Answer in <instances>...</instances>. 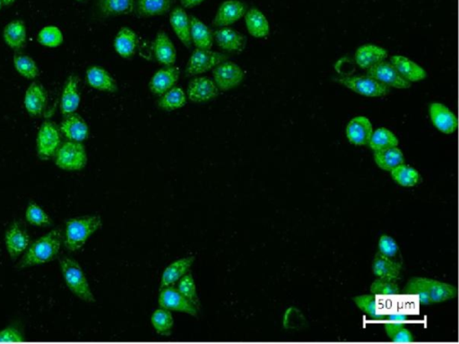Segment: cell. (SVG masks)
<instances>
[{
  "label": "cell",
  "mask_w": 459,
  "mask_h": 344,
  "mask_svg": "<svg viewBox=\"0 0 459 344\" xmlns=\"http://www.w3.org/2000/svg\"><path fill=\"white\" fill-rule=\"evenodd\" d=\"M23 335L14 328H8L0 332V343H22Z\"/></svg>",
  "instance_id": "49"
},
{
  "label": "cell",
  "mask_w": 459,
  "mask_h": 344,
  "mask_svg": "<svg viewBox=\"0 0 459 344\" xmlns=\"http://www.w3.org/2000/svg\"><path fill=\"white\" fill-rule=\"evenodd\" d=\"M391 176L397 184L405 187L416 186L421 179L419 172L414 168L405 165V163L400 164L391 170Z\"/></svg>",
  "instance_id": "38"
},
{
  "label": "cell",
  "mask_w": 459,
  "mask_h": 344,
  "mask_svg": "<svg viewBox=\"0 0 459 344\" xmlns=\"http://www.w3.org/2000/svg\"><path fill=\"white\" fill-rule=\"evenodd\" d=\"M60 266L64 280L69 290L85 301H96L80 264L71 258L64 257L60 260Z\"/></svg>",
  "instance_id": "3"
},
{
  "label": "cell",
  "mask_w": 459,
  "mask_h": 344,
  "mask_svg": "<svg viewBox=\"0 0 459 344\" xmlns=\"http://www.w3.org/2000/svg\"><path fill=\"white\" fill-rule=\"evenodd\" d=\"M151 323L157 333L164 336H169L175 326V319L172 313L164 308L155 311L151 317Z\"/></svg>",
  "instance_id": "39"
},
{
  "label": "cell",
  "mask_w": 459,
  "mask_h": 344,
  "mask_svg": "<svg viewBox=\"0 0 459 344\" xmlns=\"http://www.w3.org/2000/svg\"><path fill=\"white\" fill-rule=\"evenodd\" d=\"M214 42L226 52H241L245 49L246 38L231 27L219 28L213 32Z\"/></svg>",
  "instance_id": "16"
},
{
  "label": "cell",
  "mask_w": 459,
  "mask_h": 344,
  "mask_svg": "<svg viewBox=\"0 0 459 344\" xmlns=\"http://www.w3.org/2000/svg\"><path fill=\"white\" fill-rule=\"evenodd\" d=\"M76 1H78V2H84V0H76Z\"/></svg>",
  "instance_id": "54"
},
{
  "label": "cell",
  "mask_w": 459,
  "mask_h": 344,
  "mask_svg": "<svg viewBox=\"0 0 459 344\" xmlns=\"http://www.w3.org/2000/svg\"><path fill=\"white\" fill-rule=\"evenodd\" d=\"M244 19L247 30L251 36L257 39H263L269 36L270 32L269 20L257 8H251L247 10Z\"/></svg>",
  "instance_id": "26"
},
{
  "label": "cell",
  "mask_w": 459,
  "mask_h": 344,
  "mask_svg": "<svg viewBox=\"0 0 459 344\" xmlns=\"http://www.w3.org/2000/svg\"><path fill=\"white\" fill-rule=\"evenodd\" d=\"M195 262V257H188L181 258L173 262L164 270L161 275V289L164 287L172 286L178 282L184 275H186Z\"/></svg>",
  "instance_id": "27"
},
{
  "label": "cell",
  "mask_w": 459,
  "mask_h": 344,
  "mask_svg": "<svg viewBox=\"0 0 459 344\" xmlns=\"http://www.w3.org/2000/svg\"><path fill=\"white\" fill-rule=\"evenodd\" d=\"M379 254L393 260L399 254V248L396 241L393 238L388 236V235H383L379 241Z\"/></svg>",
  "instance_id": "48"
},
{
  "label": "cell",
  "mask_w": 459,
  "mask_h": 344,
  "mask_svg": "<svg viewBox=\"0 0 459 344\" xmlns=\"http://www.w3.org/2000/svg\"><path fill=\"white\" fill-rule=\"evenodd\" d=\"M374 161L381 170L391 172L396 167L405 163L404 154L399 147H391L374 152Z\"/></svg>",
  "instance_id": "34"
},
{
  "label": "cell",
  "mask_w": 459,
  "mask_h": 344,
  "mask_svg": "<svg viewBox=\"0 0 459 344\" xmlns=\"http://www.w3.org/2000/svg\"><path fill=\"white\" fill-rule=\"evenodd\" d=\"M190 37L196 49H212L214 45L213 32L205 23L196 16H190Z\"/></svg>",
  "instance_id": "28"
},
{
  "label": "cell",
  "mask_w": 459,
  "mask_h": 344,
  "mask_svg": "<svg viewBox=\"0 0 459 344\" xmlns=\"http://www.w3.org/2000/svg\"><path fill=\"white\" fill-rule=\"evenodd\" d=\"M388 51L374 44L361 46L355 52V62L361 69H369L375 65L386 60Z\"/></svg>",
  "instance_id": "22"
},
{
  "label": "cell",
  "mask_w": 459,
  "mask_h": 344,
  "mask_svg": "<svg viewBox=\"0 0 459 344\" xmlns=\"http://www.w3.org/2000/svg\"><path fill=\"white\" fill-rule=\"evenodd\" d=\"M219 92L213 79L208 76H197L188 83L186 95L194 104H204L216 99Z\"/></svg>",
  "instance_id": "9"
},
{
  "label": "cell",
  "mask_w": 459,
  "mask_h": 344,
  "mask_svg": "<svg viewBox=\"0 0 459 344\" xmlns=\"http://www.w3.org/2000/svg\"><path fill=\"white\" fill-rule=\"evenodd\" d=\"M26 220L29 223L35 226H47L51 225L48 214L39 205L31 203L26 210Z\"/></svg>",
  "instance_id": "47"
},
{
  "label": "cell",
  "mask_w": 459,
  "mask_h": 344,
  "mask_svg": "<svg viewBox=\"0 0 459 344\" xmlns=\"http://www.w3.org/2000/svg\"><path fill=\"white\" fill-rule=\"evenodd\" d=\"M63 241L60 229H55L35 241L20 262L19 268L37 266L55 260L60 251Z\"/></svg>",
  "instance_id": "1"
},
{
  "label": "cell",
  "mask_w": 459,
  "mask_h": 344,
  "mask_svg": "<svg viewBox=\"0 0 459 344\" xmlns=\"http://www.w3.org/2000/svg\"><path fill=\"white\" fill-rule=\"evenodd\" d=\"M173 0H137L136 8L138 17L148 19L164 16L170 10Z\"/></svg>",
  "instance_id": "30"
},
{
  "label": "cell",
  "mask_w": 459,
  "mask_h": 344,
  "mask_svg": "<svg viewBox=\"0 0 459 344\" xmlns=\"http://www.w3.org/2000/svg\"><path fill=\"white\" fill-rule=\"evenodd\" d=\"M87 164V150L80 142L64 143L56 152V165L65 170H81Z\"/></svg>",
  "instance_id": "4"
},
{
  "label": "cell",
  "mask_w": 459,
  "mask_h": 344,
  "mask_svg": "<svg viewBox=\"0 0 459 344\" xmlns=\"http://www.w3.org/2000/svg\"><path fill=\"white\" fill-rule=\"evenodd\" d=\"M372 271L377 277L396 281L401 271V264L379 253L373 261Z\"/></svg>",
  "instance_id": "31"
},
{
  "label": "cell",
  "mask_w": 459,
  "mask_h": 344,
  "mask_svg": "<svg viewBox=\"0 0 459 344\" xmlns=\"http://www.w3.org/2000/svg\"><path fill=\"white\" fill-rule=\"evenodd\" d=\"M213 80L219 91L227 92L235 89L243 83L245 78V73L239 65L232 61L225 60L217 65L213 70Z\"/></svg>",
  "instance_id": "7"
},
{
  "label": "cell",
  "mask_w": 459,
  "mask_h": 344,
  "mask_svg": "<svg viewBox=\"0 0 459 344\" xmlns=\"http://www.w3.org/2000/svg\"><path fill=\"white\" fill-rule=\"evenodd\" d=\"M388 321L394 323H405L408 320V316L405 313L395 312L386 316Z\"/></svg>",
  "instance_id": "50"
},
{
  "label": "cell",
  "mask_w": 459,
  "mask_h": 344,
  "mask_svg": "<svg viewBox=\"0 0 459 344\" xmlns=\"http://www.w3.org/2000/svg\"><path fill=\"white\" fill-rule=\"evenodd\" d=\"M37 154L41 160H48L56 154L60 146V136L58 126L51 122H45L38 132Z\"/></svg>",
  "instance_id": "8"
},
{
  "label": "cell",
  "mask_w": 459,
  "mask_h": 344,
  "mask_svg": "<svg viewBox=\"0 0 459 344\" xmlns=\"http://www.w3.org/2000/svg\"><path fill=\"white\" fill-rule=\"evenodd\" d=\"M14 65L16 71L26 79H34L39 76V69L36 62L29 56L16 54L14 56Z\"/></svg>",
  "instance_id": "41"
},
{
  "label": "cell",
  "mask_w": 459,
  "mask_h": 344,
  "mask_svg": "<svg viewBox=\"0 0 459 344\" xmlns=\"http://www.w3.org/2000/svg\"><path fill=\"white\" fill-rule=\"evenodd\" d=\"M370 293L373 295L390 297L399 295L400 290L396 281L379 278L378 280L373 282L370 286Z\"/></svg>",
  "instance_id": "46"
},
{
  "label": "cell",
  "mask_w": 459,
  "mask_h": 344,
  "mask_svg": "<svg viewBox=\"0 0 459 344\" xmlns=\"http://www.w3.org/2000/svg\"><path fill=\"white\" fill-rule=\"evenodd\" d=\"M385 331L390 339L394 343H408L414 342V338L411 332L405 328L404 323L388 321L385 323Z\"/></svg>",
  "instance_id": "43"
},
{
  "label": "cell",
  "mask_w": 459,
  "mask_h": 344,
  "mask_svg": "<svg viewBox=\"0 0 459 344\" xmlns=\"http://www.w3.org/2000/svg\"><path fill=\"white\" fill-rule=\"evenodd\" d=\"M158 301L161 308L168 310L178 311L192 317H198L199 308L185 298L178 289L172 286L161 288Z\"/></svg>",
  "instance_id": "10"
},
{
  "label": "cell",
  "mask_w": 459,
  "mask_h": 344,
  "mask_svg": "<svg viewBox=\"0 0 459 344\" xmlns=\"http://www.w3.org/2000/svg\"><path fill=\"white\" fill-rule=\"evenodd\" d=\"M205 0H181L182 8H193L198 7L202 4Z\"/></svg>",
  "instance_id": "51"
},
{
  "label": "cell",
  "mask_w": 459,
  "mask_h": 344,
  "mask_svg": "<svg viewBox=\"0 0 459 344\" xmlns=\"http://www.w3.org/2000/svg\"><path fill=\"white\" fill-rule=\"evenodd\" d=\"M81 96L78 89V78L70 76L65 84L63 96H61V113L69 115L75 113L80 105Z\"/></svg>",
  "instance_id": "25"
},
{
  "label": "cell",
  "mask_w": 459,
  "mask_h": 344,
  "mask_svg": "<svg viewBox=\"0 0 459 344\" xmlns=\"http://www.w3.org/2000/svg\"><path fill=\"white\" fill-rule=\"evenodd\" d=\"M38 43L48 48H58L63 43V32L57 26H46L38 34Z\"/></svg>",
  "instance_id": "42"
},
{
  "label": "cell",
  "mask_w": 459,
  "mask_h": 344,
  "mask_svg": "<svg viewBox=\"0 0 459 344\" xmlns=\"http://www.w3.org/2000/svg\"><path fill=\"white\" fill-rule=\"evenodd\" d=\"M425 285L432 304L449 301L458 296V289L451 284L425 278Z\"/></svg>",
  "instance_id": "32"
},
{
  "label": "cell",
  "mask_w": 459,
  "mask_h": 344,
  "mask_svg": "<svg viewBox=\"0 0 459 344\" xmlns=\"http://www.w3.org/2000/svg\"><path fill=\"white\" fill-rule=\"evenodd\" d=\"M14 1H16V0H2L3 5H10L13 4Z\"/></svg>",
  "instance_id": "52"
},
{
  "label": "cell",
  "mask_w": 459,
  "mask_h": 344,
  "mask_svg": "<svg viewBox=\"0 0 459 344\" xmlns=\"http://www.w3.org/2000/svg\"><path fill=\"white\" fill-rule=\"evenodd\" d=\"M61 133L67 139L73 142H83L89 137V128L85 120L79 114L75 113L66 115L61 122Z\"/></svg>",
  "instance_id": "17"
},
{
  "label": "cell",
  "mask_w": 459,
  "mask_h": 344,
  "mask_svg": "<svg viewBox=\"0 0 459 344\" xmlns=\"http://www.w3.org/2000/svg\"><path fill=\"white\" fill-rule=\"evenodd\" d=\"M399 141L396 135L386 128H379L373 131L368 145L373 151L399 146Z\"/></svg>",
  "instance_id": "37"
},
{
  "label": "cell",
  "mask_w": 459,
  "mask_h": 344,
  "mask_svg": "<svg viewBox=\"0 0 459 344\" xmlns=\"http://www.w3.org/2000/svg\"><path fill=\"white\" fill-rule=\"evenodd\" d=\"M356 306L372 319L374 320H384L386 319V316L379 312L378 308V303L375 295L370 294V295H360L355 297L354 299Z\"/></svg>",
  "instance_id": "40"
},
{
  "label": "cell",
  "mask_w": 459,
  "mask_h": 344,
  "mask_svg": "<svg viewBox=\"0 0 459 344\" xmlns=\"http://www.w3.org/2000/svg\"><path fill=\"white\" fill-rule=\"evenodd\" d=\"M346 133L347 139L352 145L363 146L369 144L373 133V126L368 117L358 116L350 120Z\"/></svg>",
  "instance_id": "15"
},
{
  "label": "cell",
  "mask_w": 459,
  "mask_h": 344,
  "mask_svg": "<svg viewBox=\"0 0 459 344\" xmlns=\"http://www.w3.org/2000/svg\"><path fill=\"white\" fill-rule=\"evenodd\" d=\"M115 51L123 58L132 57L136 53L138 37L133 30L128 27L120 29L114 39Z\"/></svg>",
  "instance_id": "29"
},
{
  "label": "cell",
  "mask_w": 459,
  "mask_h": 344,
  "mask_svg": "<svg viewBox=\"0 0 459 344\" xmlns=\"http://www.w3.org/2000/svg\"><path fill=\"white\" fill-rule=\"evenodd\" d=\"M2 5H3L2 0H0V10H1Z\"/></svg>",
  "instance_id": "53"
},
{
  "label": "cell",
  "mask_w": 459,
  "mask_h": 344,
  "mask_svg": "<svg viewBox=\"0 0 459 344\" xmlns=\"http://www.w3.org/2000/svg\"><path fill=\"white\" fill-rule=\"evenodd\" d=\"M187 95L181 87H173L158 100V106L161 110L173 111L183 108L187 104Z\"/></svg>",
  "instance_id": "36"
},
{
  "label": "cell",
  "mask_w": 459,
  "mask_h": 344,
  "mask_svg": "<svg viewBox=\"0 0 459 344\" xmlns=\"http://www.w3.org/2000/svg\"><path fill=\"white\" fill-rule=\"evenodd\" d=\"M228 60L225 53L211 51V49H196L191 53L185 69L187 76H197L213 70L214 67Z\"/></svg>",
  "instance_id": "6"
},
{
  "label": "cell",
  "mask_w": 459,
  "mask_h": 344,
  "mask_svg": "<svg viewBox=\"0 0 459 344\" xmlns=\"http://www.w3.org/2000/svg\"><path fill=\"white\" fill-rule=\"evenodd\" d=\"M170 23L173 32L187 49L192 47L190 37V16L183 8H175L170 13Z\"/></svg>",
  "instance_id": "20"
},
{
  "label": "cell",
  "mask_w": 459,
  "mask_h": 344,
  "mask_svg": "<svg viewBox=\"0 0 459 344\" xmlns=\"http://www.w3.org/2000/svg\"><path fill=\"white\" fill-rule=\"evenodd\" d=\"M87 81L90 87L100 92L116 93L117 82L104 67L93 66L87 70Z\"/></svg>",
  "instance_id": "21"
},
{
  "label": "cell",
  "mask_w": 459,
  "mask_h": 344,
  "mask_svg": "<svg viewBox=\"0 0 459 344\" xmlns=\"http://www.w3.org/2000/svg\"><path fill=\"white\" fill-rule=\"evenodd\" d=\"M29 242L28 234L19 223L14 222L5 234V245L12 258L19 257L28 248Z\"/></svg>",
  "instance_id": "24"
},
{
  "label": "cell",
  "mask_w": 459,
  "mask_h": 344,
  "mask_svg": "<svg viewBox=\"0 0 459 344\" xmlns=\"http://www.w3.org/2000/svg\"><path fill=\"white\" fill-rule=\"evenodd\" d=\"M405 293L407 294V295L417 296L420 304H432L427 288H426L425 285V278H412L411 280L407 282V286L405 288Z\"/></svg>",
  "instance_id": "44"
},
{
  "label": "cell",
  "mask_w": 459,
  "mask_h": 344,
  "mask_svg": "<svg viewBox=\"0 0 459 344\" xmlns=\"http://www.w3.org/2000/svg\"><path fill=\"white\" fill-rule=\"evenodd\" d=\"M367 75L372 76L379 83L386 85L388 87H393L396 89H408L411 87V83L405 81L399 75L395 67L385 60L368 69Z\"/></svg>",
  "instance_id": "11"
},
{
  "label": "cell",
  "mask_w": 459,
  "mask_h": 344,
  "mask_svg": "<svg viewBox=\"0 0 459 344\" xmlns=\"http://www.w3.org/2000/svg\"><path fill=\"white\" fill-rule=\"evenodd\" d=\"M181 76L178 67H164L157 70L149 82V90L154 95L160 97L176 87Z\"/></svg>",
  "instance_id": "13"
},
{
  "label": "cell",
  "mask_w": 459,
  "mask_h": 344,
  "mask_svg": "<svg viewBox=\"0 0 459 344\" xmlns=\"http://www.w3.org/2000/svg\"><path fill=\"white\" fill-rule=\"evenodd\" d=\"M247 10L246 5L240 0H226L217 10L213 25L216 28L229 27L240 21L245 16Z\"/></svg>",
  "instance_id": "12"
},
{
  "label": "cell",
  "mask_w": 459,
  "mask_h": 344,
  "mask_svg": "<svg viewBox=\"0 0 459 344\" xmlns=\"http://www.w3.org/2000/svg\"><path fill=\"white\" fill-rule=\"evenodd\" d=\"M429 117L432 124L441 133L450 135L458 128V119L447 106L434 102L429 106Z\"/></svg>",
  "instance_id": "14"
},
{
  "label": "cell",
  "mask_w": 459,
  "mask_h": 344,
  "mask_svg": "<svg viewBox=\"0 0 459 344\" xmlns=\"http://www.w3.org/2000/svg\"><path fill=\"white\" fill-rule=\"evenodd\" d=\"M390 63L395 67L399 75L409 83L422 81L427 76V73L422 67L405 56H393L390 58Z\"/></svg>",
  "instance_id": "19"
},
{
  "label": "cell",
  "mask_w": 459,
  "mask_h": 344,
  "mask_svg": "<svg viewBox=\"0 0 459 344\" xmlns=\"http://www.w3.org/2000/svg\"><path fill=\"white\" fill-rule=\"evenodd\" d=\"M135 0H99L98 7L102 16L111 17L131 14L135 10Z\"/></svg>",
  "instance_id": "33"
},
{
  "label": "cell",
  "mask_w": 459,
  "mask_h": 344,
  "mask_svg": "<svg viewBox=\"0 0 459 344\" xmlns=\"http://www.w3.org/2000/svg\"><path fill=\"white\" fill-rule=\"evenodd\" d=\"M335 81L352 92L370 98L386 96L390 93V87L379 83L376 79L368 75L342 76L335 79Z\"/></svg>",
  "instance_id": "5"
},
{
  "label": "cell",
  "mask_w": 459,
  "mask_h": 344,
  "mask_svg": "<svg viewBox=\"0 0 459 344\" xmlns=\"http://www.w3.org/2000/svg\"><path fill=\"white\" fill-rule=\"evenodd\" d=\"M155 60L164 67L175 66L177 51L172 41L164 32H159L153 43Z\"/></svg>",
  "instance_id": "18"
},
{
  "label": "cell",
  "mask_w": 459,
  "mask_h": 344,
  "mask_svg": "<svg viewBox=\"0 0 459 344\" xmlns=\"http://www.w3.org/2000/svg\"><path fill=\"white\" fill-rule=\"evenodd\" d=\"M177 289L185 298L195 305L197 308H199L198 292H197L195 281L191 273H188L179 281Z\"/></svg>",
  "instance_id": "45"
},
{
  "label": "cell",
  "mask_w": 459,
  "mask_h": 344,
  "mask_svg": "<svg viewBox=\"0 0 459 344\" xmlns=\"http://www.w3.org/2000/svg\"><path fill=\"white\" fill-rule=\"evenodd\" d=\"M3 36H4L5 43L11 49H22L25 45L26 37H27L25 23L17 20V21L8 23L4 29Z\"/></svg>",
  "instance_id": "35"
},
{
  "label": "cell",
  "mask_w": 459,
  "mask_h": 344,
  "mask_svg": "<svg viewBox=\"0 0 459 344\" xmlns=\"http://www.w3.org/2000/svg\"><path fill=\"white\" fill-rule=\"evenodd\" d=\"M101 226V217L97 216L78 217L67 220L65 246L70 251H78Z\"/></svg>",
  "instance_id": "2"
},
{
  "label": "cell",
  "mask_w": 459,
  "mask_h": 344,
  "mask_svg": "<svg viewBox=\"0 0 459 344\" xmlns=\"http://www.w3.org/2000/svg\"><path fill=\"white\" fill-rule=\"evenodd\" d=\"M48 95L43 85L32 83L26 90L25 106L27 113L32 117L41 116L45 110Z\"/></svg>",
  "instance_id": "23"
}]
</instances>
